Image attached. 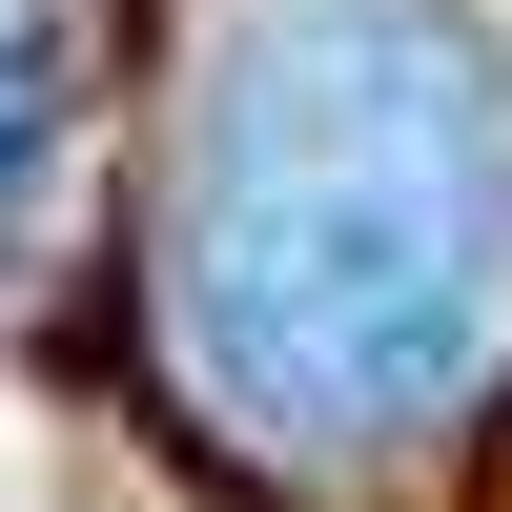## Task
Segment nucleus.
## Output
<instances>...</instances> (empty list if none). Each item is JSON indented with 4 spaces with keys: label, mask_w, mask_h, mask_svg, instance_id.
I'll return each mask as SVG.
<instances>
[{
    "label": "nucleus",
    "mask_w": 512,
    "mask_h": 512,
    "mask_svg": "<svg viewBox=\"0 0 512 512\" xmlns=\"http://www.w3.org/2000/svg\"><path fill=\"white\" fill-rule=\"evenodd\" d=\"M144 308L185 410L287 492H390L512 349L492 0H205L164 103Z\"/></svg>",
    "instance_id": "f257e3e1"
},
{
    "label": "nucleus",
    "mask_w": 512,
    "mask_h": 512,
    "mask_svg": "<svg viewBox=\"0 0 512 512\" xmlns=\"http://www.w3.org/2000/svg\"><path fill=\"white\" fill-rule=\"evenodd\" d=\"M41 164H62V21H0V226Z\"/></svg>",
    "instance_id": "f03ea898"
}]
</instances>
